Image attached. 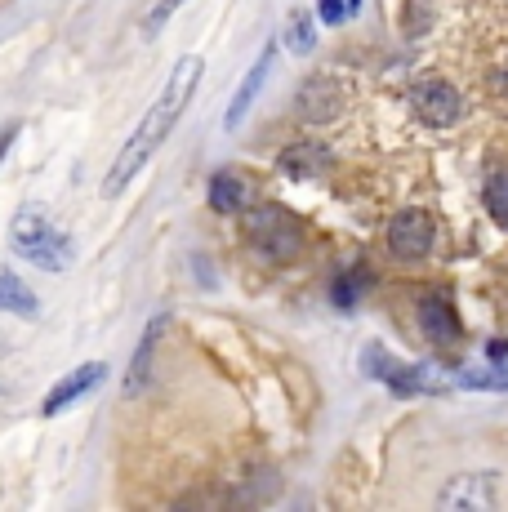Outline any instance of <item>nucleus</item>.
Returning <instances> with one entry per match:
<instances>
[{
  "label": "nucleus",
  "mask_w": 508,
  "mask_h": 512,
  "mask_svg": "<svg viewBox=\"0 0 508 512\" xmlns=\"http://www.w3.org/2000/svg\"><path fill=\"white\" fill-rule=\"evenodd\" d=\"M201 54H188V58H179L174 63V72H170V81H165V90L161 98L152 103V112L143 116V125L125 139V147L116 152V161H112V170H107V179H103V196H116V192H125V187L134 183V174L143 170V165L152 161L156 152H161V143L170 139V130L183 121V107L192 103V94H197V81H201Z\"/></svg>",
  "instance_id": "nucleus-1"
},
{
  "label": "nucleus",
  "mask_w": 508,
  "mask_h": 512,
  "mask_svg": "<svg viewBox=\"0 0 508 512\" xmlns=\"http://www.w3.org/2000/svg\"><path fill=\"white\" fill-rule=\"evenodd\" d=\"M9 241H14V250L23 254L27 263H36V268H45V272H67L76 263L72 236L58 232L41 210H18L14 228H9Z\"/></svg>",
  "instance_id": "nucleus-2"
},
{
  "label": "nucleus",
  "mask_w": 508,
  "mask_h": 512,
  "mask_svg": "<svg viewBox=\"0 0 508 512\" xmlns=\"http://www.w3.org/2000/svg\"><path fill=\"white\" fill-rule=\"evenodd\" d=\"M246 232L250 245L272 263H286L299 254L304 245V232H299V219L286 210V205H250L246 210Z\"/></svg>",
  "instance_id": "nucleus-3"
},
{
  "label": "nucleus",
  "mask_w": 508,
  "mask_h": 512,
  "mask_svg": "<svg viewBox=\"0 0 508 512\" xmlns=\"http://www.w3.org/2000/svg\"><path fill=\"white\" fill-rule=\"evenodd\" d=\"M361 370H366L370 379L388 383L393 392H402V397H410V392H433V388H442V379H437L433 370L410 366V361H397L393 352L379 348V343H370V348L361 352Z\"/></svg>",
  "instance_id": "nucleus-4"
},
{
  "label": "nucleus",
  "mask_w": 508,
  "mask_h": 512,
  "mask_svg": "<svg viewBox=\"0 0 508 512\" xmlns=\"http://www.w3.org/2000/svg\"><path fill=\"white\" fill-rule=\"evenodd\" d=\"M433 214L428 210H397L393 223H388V250L397 254V259H424L428 250H433Z\"/></svg>",
  "instance_id": "nucleus-5"
},
{
  "label": "nucleus",
  "mask_w": 508,
  "mask_h": 512,
  "mask_svg": "<svg viewBox=\"0 0 508 512\" xmlns=\"http://www.w3.org/2000/svg\"><path fill=\"white\" fill-rule=\"evenodd\" d=\"M410 107L424 125H455L459 121V94L437 76H424V81L410 90Z\"/></svg>",
  "instance_id": "nucleus-6"
},
{
  "label": "nucleus",
  "mask_w": 508,
  "mask_h": 512,
  "mask_svg": "<svg viewBox=\"0 0 508 512\" xmlns=\"http://www.w3.org/2000/svg\"><path fill=\"white\" fill-rule=\"evenodd\" d=\"M103 379H107V366H103V361H85V366H76L72 374H63V379L54 383L41 410H45V415H63L67 406H76L81 397H90V392L99 388Z\"/></svg>",
  "instance_id": "nucleus-7"
},
{
  "label": "nucleus",
  "mask_w": 508,
  "mask_h": 512,
  "mask_svg": "<svg viewBox=\"0 0 508 512\" xmlns=\"http://www.w3.org/2000/svg\"><path fill=\"white\" fill-rule=\"evenodd\" d=\"M272 63H277V45H263V54H259V63L246 72V81L237 85V94H232V103H228V116H223V125L228 130H237L241 121H246V112H250V103L259 98L263 90V81H268V72H272Z\"/></svg>",
  "instance_id": "nucleus-8"
},
{
  "label": "nucleus",
  "mask_w": 508,
  "mask_h": 512,
  "mask_svg": "<svg viewBox=\"0 0 508 512\" xmlns=\"http://www.w3.org/2000/svg\"><path fill=\"white\" fill-rule=\"evenodd\" d=\"M210 205L219 214H246L254 205V183L241 170H219L210 179Z\"/></svg>",
  "instance_id": "nucleus-9"
},
{
  "label": "nucleus",
  "mask_w": 508,
  "mask_h": 512,
  "mask_svg": "<svg viewBox=\"0 0 508 512\" xmlns=\"http://www.w3.org/2000/svg\"><path fill=\"white\" fill-rule=\"evenodd\" d=\"M419 321H424L428 339H437L442 348H451V343L459 339V317H455V308H451L446 294H428L424 308H419Z\"/></svg>",
  "instance_id": "nucleus-10"
},
{
  "label": "nucleus",
  "mask_w": 508,
  "mask_h": 512,
  "mask_svg": "<svg viewBox=\"0 0 508 512\" xmlns=\"http://www.w3.org/2000/svg\"><path fill=\"white\" fill-rule=\"evenodd\" d=\"M0 312H14V317H27V321L41 312V299H36V290L23 277H18L14 268H0Z\"/></svg>",
  "instance_id": "nucleus-11"
},
{
  "label": "nucleus",
  "mask_w": 508,
  "mask_h": 512,
  "mask_svg": "<svg viewBox=\"0 0 508 512\" xmlns=\"http://www.w3.org/2000/svg\"><path fill=\"white\" fill-rule=\"evenodd\" d=\"M326 147H317V143H295V147H286V152H281V170L286 174H295V179H312V174H321L326 170Z\"/></svg>",
  "instance_id": "nucleus-12"
},
{
  "label": "nucleus",
  "mask_w": 508,
  "mask_h": 512,
  "mask_svg": "<svg viewBox=\"0 0 508 512\" xmlns=\"http://www.w3.org/2000/svg\"><path fill=\"white\" fill-rule=\"evenodd\" d=\"M286 45L295 49V54H312L317 49V27H312V14L308 9H290L286 14Z\"/></svg>",
  "instance_id": "nucleus-13"
},
{
  "label": "nucleus",
  "mask_w": 508,
  "mask_h": 512,
  "mask_svg": "<svg viewBox=\"0 0 508 512\" xmlns=\"http://www.w3.org/2000/svg\"><path fill=\"white\" fill-rule=\"evenodd\" d=\"M330 112H335V94H330V85L308 81L304 94H299V116H304V121H326Z\"/></svg>",
  "instance_id": "nucleus-14"
},
{
  "label": "nucleus",
  "mask_w": 508,
  "mask_h": 512,
  "mask_svg": "<svg viewBox=\"0 0 508 512\" xmlns=\"http://www.w3.org/2000/svg\"><path fill=\"white\" fill-rule=\"evenodd\" d=\"M459 388H473V392H508V366L504 361H495V366L486 370H464L455 374Z\"/></svg>",
  "instance_id": "nucleus-15"
},
{
  "label": "nucleus",
  "mask_w": 508,
  "mask_h": 512,
  "mask_svg": "<svg viewBox=\"0 0 508 512\" xmlns=\"http://www.w3.org/2000/svg\"><path fill=\"white\" fill-rule=\"evenodd\" d=\"M477 486H482V477H473V481L459 477L455 486L442 495V504H446V508H459V504H468V508H491V495H486V490H477Z\"/></svg>",
  "instance_id": "nucleus-16"
},
{
  "label": "nucleus",
  "mask_w": 508,
  "mask_h": 512,
  "mask_svg": "<svg viewBox=\"0 0 508 512\" xmlns=\"http://www.w3.org/2000/svg\"><path fill=\"white\" fill-rule=\"evenodd\" d=\"M161 326H165V317H156V321H152V330L143 334L139 352H134V366H130V383H125V388H130V392H139V388H143V374H148V357H152V343H156V334H161Z\"/></svg>",
  "instance_id": "nucleus-17"
},
{
  "label": "nucleus",
  "mask_w": 508,
  "mask_h": 512,
  "mask_svg": "<svg viewBox=\"0 0 508 512\" xmlns=\"http://www.w3.org/2000/svg\"><path fill=\"white\" fill-rule=\"evenodd\" d=\"M486 210H491L495 223L508 228V174H495V179L486 183Z\"/></svg>",
  "instance_id": "nucleus-18"
},
{
  "label": "nucleus",
  "mask_w": 508,
  "mask_h": 512,
  "mask_svg": "<svg viewBox=\"0 0 508 512\" xmlns=\"http://www.w3.org/2000/svg\"><path fill=\"white\" fill-rule=\"evenodd\" d=\"M317 14L326 27H339L348 18V0H317Z\"/></svg>",
  "instance_id": "nucleus-19"
},
{
  "label": "nucleus",
  "mask_w": 508,
  "mask_h": 512,
  "mask_svg": "<svg viewBox=\"0 0 508 512\" xmlns=\"http://www.w3.org/2000/svg\"><path fill=\"white\" fill-rule=\"evenodd\" d=\"M179 5H188V0H161V5L152 9V18H148V32H152V36L161 32V27L174 18V9H179Z\"/></svg>",
  "instance_id": "nucleus-20"
},
{
  "label": "nucleus",
  "mask_w": 508,
  "mask_h": 512,
  "mask_svg": "<svg viewBox=\"0 0 508 512\" xmlns=\"http://www.w3.org/2000/svg\"><path fill=\"white\" fill-rule=\"evenodd\" d=\"M335 303H339V308H353V303H357V281L353 277H339L335 281Z\"/></svg>",
  "instance_id": "nucleus-21"
},
{
  "label": "nucleus",
  "mask_w": 508,
  "mask_h": 512,
  "mask_svg": "<svg viewBox=\"0 0 508 512\" xmlns=\"http://www.w3.org/2000/svg\"><path fill=\"white\" fill-rule=\"evenodd\" d=\"M486 357H491V361H508V339H491V343H486Z\"/></svg>",
  "instance_id": "nucleus-22"
},
{
  "label": "nucleus",
  "mask_w": 508,
  "mask_h": 512,
  "mask_svg": "<svg viewBox=\"0 0 508 512\" xmlns=\"http://www.w3.org/2000/svg\"><path fill=\"white\" fill-rule=\"evenodd\" d=\"M357 5H361V0H348V14H353V9H357Z\"/></svg>",
  "instance_id": "nucleus-23"
}]
</instances>
